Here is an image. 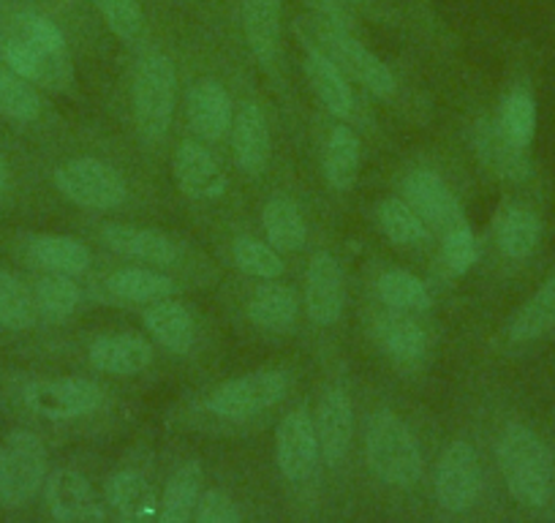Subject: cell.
Returning a JSON list of instances; mask_svg holds the SVG:
<instances>
[{
    "mask_svg": "<svg viewBox=\"0 0 555 523\" xmlns=\"http://www.w3.org/2000/svg\"><path fill=\"white\" fill-rule=\"evenodd\" d=\"M499 467L512 499L522 507H542L550 496L553 461L531 429L509 423L499 439Z\"/></svg>",
    "mask_w": 555,
    "mask_h": 523,
    "instance_id": "1",
    "label": "cell"
},
{
    "mask_svg": "<svg viewBox=\"0 0 555 523\" xmlns=\"http://www.w3.org/2000/svg\"><path fill=\"white\" fill-rule=\"evenodd\" d=\"M367 463L382 483L411 488L423 477V452L409 425L392 412L373 414L367 425Z\"/></svg>",
    "mask_w": 555,
    "mask_h": 523,
    "instance_id": "2",
    "label": "cell"
},
{
    "mask_svg": "<svg viewBox=\"0 0 555 523\" xmlns=\"http://www.w3.org/2000/svg\"><path fill=\"white\" fill-rule=\"evenodd\" d=\"M297 28H306L308 39H311L308 50L322 52V55L330 58L340 72L351 74L357 82L365 85L371 93L384 95V99L395 93L392 72H389L365 44H360L354 36H349V30L338 28V25L327 23V20L322 17L302 20V23L297 20Z\"/></svg>",
    "mask_w": 555,
    "mask_h": 523,
    "instance_id": "3",
    "label": "cell"
},
{
    "mask_svg": "<svg viewBox=\"0 0 555 523\" xmlns=\"http://www.w3.org/2000/svg\"><path fill=\"white\" fill-rule=\"evenodd\" d=\"M178 99V74L175 63L162 52L142 58L133 77V120L142 137L162 140L172 123Z\"/></svg>",
    "mask_w": 555,
    "mask_h": 523,
    "instance_id": "4",
    "label": "cell"
},
{
    "mask_svg": "<svg viewBox=\"0 0 555 523\" xmlns=\"http://www.w3.org/2000/svg\"><path fill=\"white\" fill-rule=\"evenodd\" d=\"M47 483V447L34 431L17 429L0 442V501L23 507Z\"/></svg>",
    "mask_w": 555,
    "mask_h": 523,
    "instance_id": "5",
    "label": "cell"
},
{
    "mask_svg": "<svg viewBox=\"0 0 555 523\" xmlns=\"http://www.w3.org/2000/svg\"><path fill=\"white\" fill-rule=\"evenodd\" d=\"M289 390V377L284 371H256L218 384L207 396V409L218 418L245 420L264 409L275 407Z\"/></svg>",
    "mask_w": 555,
    "mask_h": 523,
    "instance_id": "6",
    "label": "cell"
},
{
    "mask_svg": "<svg viewBox=\"0 0 555 523\" xmlns=\"http://www.w3.org/2000/svg\"><path fill=\"white\" fill-rule=\"evenodd\" d=\"M55 183L68 200L93 211H112L128 196L122 175L101 158H72L55 173Z\"/></svg>",
    "mask_w": 555,
    "mask_h": 523,
    "instance_id": "7",
    "label": "cell"
},
{
    "mask_svg": "<svg viewBox=\"0 0 555 523\" xmlns=\"http://www.w3.org/2000/svg\"><path fill=\"white\" fill-rule=\"evenodd\" d=\"M101 387L90 379H41L25 387V404L47 420H74L101 407Z\"/></svg>",
    "mask_w": 555,
    "mask_h": 523,
    "instance_id": "8",
    "label": "cell"
},
{
    "mask_svg": "<svg viewBox=\"0 0 555 523\" xmlns=\"http://www.w3.org/2000/svg\"><path fill=\"white\" fill-rule=\"evenodd\" d=\"M482 488L479 456L468 442H452L436 467V496L450 512H463L477 501Z\"/></svg>",
    "mask_w": 555,
    "mask_h": 523,
    "instance_id": "9",
    "label": "cell"
},
{
    "mask_svg": "<svg viewBox=\"0 0 555 523\" xmlns=\"http://www.w3.org/2000/svg\"><path fill=\"white\" fill-rule=\"evenodd\" d=\"M47 507L55 523H106L99 490L74 469H55L47 477Z\"/></svg>",
    "mask_w": 555,
    "mask_h": 523,
    "instance_id": "10",
    "label": "cell"
},
{
    "mask_svg": "<svg viewBox=\"0 0 555 523\" xmlns=\"http://www.w3.org/2000/svg\"><path fill=\"white\" fill-rule=\"evenodd\" d=\"M319 436L313 418L308 409H295L286 414L278 425L275 436V458L278 469L284 472L286 480L292 483H302L311 477L319 467Z\"/></svg>",
    "mask_w": 555,
    "mask_h": 523,
    "instance_id": "11",
    "label": "cell"
},
{
    "mask_svg": "<svg viewBox=\"0 0 555 523\" xmlns=\"http://www.w3.org/2000/svg\"><path fill=\"white\" fill-rule=\"evenodd\" d=\"M344 273L333 254H317L306 276V311L313 324L330 328L344 314Z\"/></svg>",
    "mask_w": 555,
    "mask_h": 523,
    "instance_id": "12",
    "label": "cell"
},
{
    "mask_svg": "<svg viewBox=\"0 0 555 523\" xmlns=\"http://www.w3.org/2000/svg\"><path fill=\"white\" fill-rule=\"evenodd\" d=\"M313 425H317L322 458L330 467H338L346 458V452H349L351 436H354V409H351V401L344 390L330 387L319 398Z\"/></svg>",
    "mask_w": 555,
    "mask_h": 523,
    "instance_id": "13",
    "label": "cell"
},
{
    "mask_svg": "<svg viewBox=\"0 0 555 523\" xmlns=\"http://www.w3.org/2000/svg\"><path fill=\"white\" fill-rule=\"evenodd\" d=\"M234 112L227 88L216 79H199L189 95V123L207 142H218L232 128Z\"/></svg>",
    "mask_w": 555,
    "mask_h": 523,
    "instance_id": "14",
    "label": "cell"
},
{
    "mask_svg": "<svg viewBox=\"0 0 555 523\" xmlns=\"http://www.w3.org/2000/svg\"><path fill=\"white\" fill-rule=\"evenodd\" d=\"M175 180L180 191L194 200H212L227 191V175L216 158L196 142H183L175 153Z\"/></svg>",
    "mask_w": 555,
    "mask_h": 523,
    "instance_id": "15",
    "label": "cell"
},
{
    "mask_svg": "<svg viewBox=\"0 0 555 523\" xmlns=\"http://www.w3.org/2000/svg\"><path fill=\"white\" fill-rule=\"evenodd\" d=\"M0 55L12 72H17L28 82L57 85L63 82V74L68 72V58L47 55L14 28L0 36Z\"/></svg>",
    "mask_w": 555,
    "mask_h": 523,
    "instance_id": "16",
    "label": "cell"
},
{
    "mask_svg": "<svg viewBox=\"0 0 555 523\" xmlns=\"http://www.w3.org/2000/svg\"><path fill=\"white\" fill-rule=\"evenodd\" d=\"M90 362L112 377H133L153 362V346L142 335H106L90 346Z\"/></svg>",
    "mask_w": 555,
    "mask_h": 523,
    "instance_id": "17",
    "label": "cell"
},
{
    "mask_svg": "<svg viewBox=\"0 0 555 523\" xmlns=\"http://www.w3.org/2000/svg\"><path fill=\"white\" fill-rule=\"evenodd\" d=\"M104 240L117 254L133 256V259L142 262H156V265H175L180 256L178 243L169 234L158 232V229L112 224V227L104 229Z\"/></svg>",
    "mask_w": 555,
    "mask_h": 523,
    "instance_id": "18",
    "label": "cell"
},
{
    "mask_svg": "<svg viewBox=\"0 0 555 523\" xmlns=\"http://www.w3.org/2000/svg\"><path fill=\"white\" fill-rule=\"evenodd\" d=\"M232 145L237 164L248 175H261L270 162V126L259 106L245 104L234 117Z\"/></svg>",
    "mask_w": 555,
    "mask_h": 523,
    "instance_id": "19",
    "label": "cell"
},
{
    "mask_svg": "<svg viewBox=\"0 0 555 523\" xmlns=\"http://www.w3.org/2000/svg\"><path fill=\"white\" fill-rule=\"evenodd\" d=\"M106 499L120 523H156L158 499L147 480L137 472H120L106 485Z\"/></svg>",
    "mask_w": 555,
    "mask_h": 523,
    "instance_id": "20",
    "label": "cell"
},
{
    "mask_svg": "<svg viewBox=\"0 0 555 523\" xmlns=\"http://www.w3.org/2000/svg\"><path fill=\"white\" fill-rule=\"evenodd\" d=\"M405 202L425 224H436V227H444L455 216V200H452L450 189H447L439 175L428 173V169L409 175V180H405Z\"/></svg>",
    "mask_w": 555,
    "mask_h": 523,
    "instance_id": "21",
    "label": "cell"
},
{
    "mask_svg": "<svg viewBox=\"0 0 555 523\" xmlns=\"http://www.w3.org/2000/svg\"><path fill=\"white\" fill-rule=\"evenodd\" d=\"M243 30L250 52L261 63H272L281 44V3L278 0H243Z\"/></svg>",
    "mask_w": 555,
    "mask_h": 523,
    "instance_id": "22",
    "label": "cell"
},
{
    "mask_svg": "<svg viewBox=\"0 0 555 523\" xmlns=\"http://www.w3.org/2000/svg\"><path fill=\"white\" fill-rule=\"evenodd\" d=\"M199 485L202 467L196 461H185L164 488L156 523H191V515L199 505Z\"/></svg>",
    "mask_w": 555,
    "mask_h": 523,
    "instance_id": "23",
    "label": "cell"
},
{
    "mask_svg": "<svg viewBox=\"0 0 555 523\" xmlns=\"http://www.w3.org/2000/svg\"><path fill=\"white\" fill-rule=\"evenodd\" d=\"M28 254L36 265L61 276H79L90 268V251L79 240L63 234H39L30 240Z\"/></svg>",
    "mask_w": 555,
    "mask_h": 523,
    "instance_id": "24",
    "label": "cell"
},
{
    "mask_svg": "<svg viewBox=\"0 0 555 523\" xmlns=\"http://www.w3.org/2000/svg\"><path fill=\"white\" fill-rule=\"evenodd\" d=\"M145 324L156 341L162 346H167L175 355H185L191 352L196 339L194 319H191L189 308L180 306L175 301H158V306H153L145 314Z\"/></svg>",
    "mask_w": 555,
    "mask_h": 523,
    "instance_id": "25",
    "label": "cell"
},
{
    "mask_svg": "<svg viewBox=\"0 0 555 523\" xmlns=\"http://www.w3.org/2000/svg\"><path fill=\"white\" fill-rule=\"evenodd\" d=\"M306 74L313 93L319 95V101H322L333 115H349L351 106H354V95H351V88L346 85L344 72H340L330 58H324L322 52L317 50H308Z\"/></svg>",
    "mask_w": 555,
    "mask_h": 523,
    "instance_id": "26",
    "label": "cell"
},
{
    "mask_svg": "<svg viewBox=\"0 0 555 523\" xmlns=\"http://www.w3.org/2000/svg\"><path fill=\"white\" fill-rule=\"evenodd\" d=\"M261 224H264L267 240L275 251H297L306 243V218H302L300 207L286 196H275L267 202Z\"/></svg>",
    "mask_w": 555,
    "mask_h": 523,
    "instance_id": "27",
    "label": "cell"
},
{
    "mask_svg": "<svg viewBox=\"0 0 555 523\" xmlns=\"http://www.w3.org/2000/svg\"><path fill=\"white\" fill-rule=\"evenodd\" d=\"M360 140L351 128L338 126L333 128V135L327 140V151H324V175H327L330 186L338 191H346L354 186L357 173H360Z\"/></svg>",
    "mask_w": 555,
    "mask_h": 523,
    "instance_id": "28",
    "label": "cell"
},
{
    "mask_svg": "<svg viewBox=\"0 0 555 523\" xmlns=\"http://www.w3.org/2000/svg\"><path fill=\"white\" fill-rule=\"evenodd\" d=\"M297 295L284 284H264L250 295L248 317L264 330H284L297 319Z\"/></svg>",
    "mask_w": 555,
    "mask_h": 523,
    "instance_id": "29",
    "label": "cell"
},
{
    "mask_svg": "<svg viewBox=\"0 0 555 523\" xmlns=\"http://www.w3.org/2000/svg\"><path fill=\"white\" fill-rule=\"evenodd\" d=\"M106 284H109V290L115 292L117 297H122V301H133V303L167 301V297L175 292V284L167 279V276L153 273V270H145V268L115 270Z\"/></svg>",
    "mask_w": 555,
    "mask_h": 523,
    "instance_id": "30",
    "label": "cell"
},
{
    "mask_svg": "<svg viewBox=\"0 0 555 523\" xmlns=\"http://www.w3.org/2000/svg\"><path fill=\"white\" fill-rule=\"evenodd\" d=\"M555 328V279H550L509 324L512 341H533Z\"/></svg>",
    "mask_w": 555,
    "mask_h": 523,
    "instance_id": "31",
    "label": "cell"
},
{
    "mask_svg": "<svg viewBox=\"0 0 555 523\" xmlns=\"http://www.w3.org/2000/svg\"><path fill=\"white\" fill-rule=\"evenodd\" d=\"M539 218L526 207H509L501 213L499 218V245L506 256L512 259H522V256L533 254L539 243Z\"/></svg>",
    "mask_w": 555,
    "mask_h": 523,
    "instance_id": "32",
    "label": "cell"
},
{
    "mask_svg": "<svg viewBox=\"0 0 555 523\" xmlns=\"http://www.w3.org/2000/svg\"><path fill=\"white\" fill-rule=\"evenodd\" d=\"M36 297L17 276L0 270V324L9 330H28L36 322Z\"/></svg>",
    "mask_w": 555,
    "mask_h": 523,
    "instance_id": "33",
    "label": "cell"
},
{
    "mask_svg": "<svg viewBox=\"0 0 555 523\" xmlns=\"http://www.w3.org/2000/svg\"><path fill=\"white\" fill-rule=\"evenodd\" d=\"M0 112L14 120H36L41 115V99L25 77L0 61Z\"/></svg>",
    "mask_w": 555,
    "mask_h": 523,
    "instance_id": "34",
    "label": "cell"
},
{
    "mask_svg": "<svg viewBox=\"0 0 555 523\" xmlns=\"http://www.w3.org/2000/svg\"><path fill=\"white\" fill-rule=\"evenodd\" d=\"M378 224H382L384 234L398 245H414L428 238V224L403 200H384L378 205Z\"/></svg>",
    "mask_w": 555,
    "mask_h": 523,
    "instance_id": "35",
    "label": "cell"
},
{
    "mask_svg": "<svg viewBox=\"0 0 555 523\" xmlns=\"http://www.w3.org/2000/svg\"><path fill=\"white\" fill-rule=\"evenodd\" d=\"M378 297L384 306L395 311H423L428 308L430 297L425 284L405 270H389L378 279Z\"/></svg>",
    "mask_w": 555,
    "mask_h": 523,
    "instance_id": "36",
    "label": "cell"
},
{
    "mask_svg": "<svg viewBox=\"0 0 555 523\" xmlns=\"http://www.w3.org/2000/svg\"><path fill=\"white\" fill-rule=\"evenodd\" d=\"M382 339L389 355L400 362H416L428 349V335L411 319H387L382 328Z\"/></svg>",
    "mask_w": 555,
    "mask_h": 523,
    "instance_id": "37",
    "label": "cell"
},
{
    "mask_svg": "<svg viewBox=\"0 0 555 523\" xmlns=\"http://www.w3.org/2000/svg\"><path fill=\"white\" fill-rule=\"evenodd\" d=\"M79 303V290L68 276L52 273L39 281L36 286V308L44 314L47 319H66L72 317L74 308Z\"/></svg>",
    "mask_w": 555,
    "mask_h": 523,
    "instance_id": "38",
    "label": "cell"
},
{
    "mask_svg": "<svg viewBox=\"0 0 555 523\" xmlns=\"http://www.w3.org/2000/svg\"><path fill=\"white\" fill-rule=\"evenodd\" d=\"M499 128L504 131L506 140L515 142L517 148H526L533 140V128H537V110H533L531 95L515 90L501 106Z\"/></svg>",
    "mask_w": 555,
    "mask_h": 523,
    "instance_id": "39",
    "label": "cell"
},
{
    "mask_svg": "<svg viewBox=\"0 0 555 523\" xmlns=\"http://www.w3.org/2000/svg\"><path fill=\"white\" fill-rule=\"evenodd\" d=\"M234 265L254 279L272 281L284 273V262H281L278 251L254 238H240L234 243Z\"/></svg>",
    "mask_w": 555,
    "mask_h": 523,
    "instance_id": "40",
    "label": "cell"
},
{
    "mask_svg": "<svg viewBox=\"0 0 555 523\" xmlns=\"http://www.w3.org/2000/svg\"><path fill=\"white\" fill-rule=\"evenodd\" d=\"M95 7L104 14L112 34H117L120 39H137L145 28V14H142V7L137 0H95Z\"/></svg>",
    "mask_w": 555,
    "mask_h": 523,
    "instance_id": "41",
    "label": "cell"
},
{
    "mask_svg": "<svg viewBox=\"0 0 555 523\" xmlns=\"http://www.w3.org/2000/svg\"><path fill=\"white\" fill-rule=\"evenodd\" d=\"M12 28L17 34H23L28 41H34L47 55L66 58V39L57 30V25H52L47 17H39V14H20V17H14Z\"/></svg>",
    "mask_w": 555,
    "mask_h": 523,
    "instance_id": "42",
    "label": "cell"
},
{
    "mask_svg": "<svg viewBox=\"0 0 555 523\" xmlns=\"http://www.w3.org/2000/svg\"><path fill=\"white\" fill-rule=\"evenodd\" d=\"M477 259V245H474V234L466 224H457L447 232L444 240V262L447 270L452 276H463Z\"/></svg>",
    "mask_w": 555,
    "mask_h": 523,
    "instance_id": "43",
    "label": "cell"
},
{
    "mask_svg": "<svg viewBox=\"0 0 555 523\" xmlns=\"http://www.w3.org/2000/svg\"><path fill=\"white\" fill-rule=\"evenodd\" d=\"M196 523H243L240 507L223 490H207L196 505Z\"/></svg>",
    "mask_w": 555,
    "mask_h": 523,
    "instance_id": "44",
    "label": "cell"
},
{
    "mask_svg": "<svg viewBox=\"0 0 555 523\" xmlns=\"http://www.w3.org/2000/svg\"><path fill=\"white\" fill-rule=\"evenodd\" d=\"M306 3L319 14V17L327 20V23L338 25V28H344V30L349 28L351 17H349V12H346L344 0H306Z\"/></svg>",
    "mask_w": 555,
    "mask_h": 523,
    "instance_id": "45",
    "label": "cell"
},
{
    "mask_svg": "<svg viewBox=\"0 0 555 523\" xmlns=\"http://www.w3.org/2000/svg\"><path fill=\"white\" fill-rule=\"evenodd\" d=\"M7 180H9V167H7V158L0 156V196L7 191Z\"/></svg>",
    "mask_w": 555,
    "mask_h": 523,
    "instance_id": "46",
    "label": "cell"
}]
</instances>
